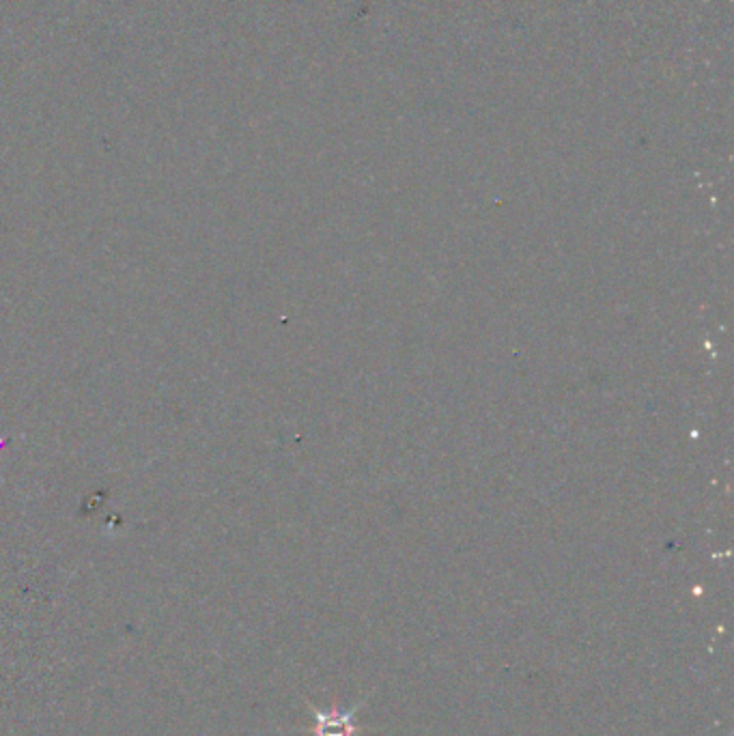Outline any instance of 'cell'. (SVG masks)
<instances>
[{"mask_svg": "<svg viewBox=\"0 0 734 736\" xmlns=\"http://www.w3.org/2000/svg\"><path fill=\"white\" fill-rule=\"evenodd\" d=\"M310 711L315 715V736H358L362 728L356 726V713L360 711V704L354 709L343 711L338 706L332 709H319V706L310 704Z\"/></svg>", "mask_w": 734, "mask_h": 736, "instance_id": "cell-1", "label": "cell"}]
</instances>
